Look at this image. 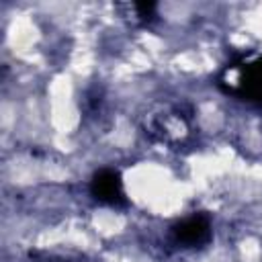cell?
Returning a JSON list of instances; mask_svg holds the SVG:
<instances>
[{
  "label": "cell",
  "instance_id": "3",
  "mask_svg": "<svg viewBox=\"0 0 262 262\" xmlns=\"http://www.w3.org/2000/svg\"><path fill=\"white\" fill-rule=\"evenodd\" d=\"M174 237L178 244H184L188 248L203 246L211 237V223L205 215H192L174 227Z\"/></svg>",
  "mask_w": 262,
  "mask_h": 262
},
{
  "label": "cell",
  "instance_id": "4",
  "mask_svg": "<svg viewBox=\"0 0 262 262\" xmlns=\"http://www.w3.org/2000/svg\"><path fill=\"white\" fill-rule=\"evenodd\" d=\"M135 12L141 18H151L156 12V2H137L135 4Z\"/></svg>",
  "mask_w": 262,
  "mask_h": 262
},
{
  "label": "cell",
  "instance_id": "2",
  "mask_svg": "<svg viewBox=\"0 0 262 262\" xmlns=\"http://www.w3.org/2000/svg\"><path fill=\"white\" fill-rule=\"evenodd\" d=\"M90 192L102 205H111V207L127 205L125 186L117 170H111V168L98 170L90 180Z\"/></svg>",
  "mask_w": 262,
  "mask_h": 262
},
{
  "label": "cell",
  "instance_id": "1",
  "mask_svg": "<svg viewBox=\"0 0 262 262\" xmlns=\"http://www.w3.org/2000/svg\"><path fill=\"white\" fill-rule=\"evenodd\" d=\"M219 86L242 100L262 102V55L229 63L219 78Z\"/></svg>",
  "mask_w": 262,
  "mask_h": 262
}]
</instances>
